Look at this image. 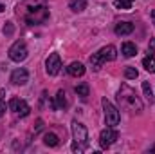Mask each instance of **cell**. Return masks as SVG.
I'll return each mask as SVG.
<instances>
[{"mask_svg": "<svg viewBox=\"0 0 155 154\" xmlns=\"http://www.w3.org/2000/svg\"><path fill=\"white\" fill-rule=\"evenodd\" d=\"M60 69H61V58H60V54L58 53H51L47 56V60H45V73L49 76H56L60 73Z\"/></svg>", "mask_w": 155, "mask_h": 154, "instance_id": "obj_6", "label": "cell"}, {"mask_svg": "<svg viewBox=\"0 0 155 154\" xmlns=\"http://www.w3.org/2000/svg\"><path fill=\"white\" fill-rule=\"evenodd\" d=\"M9 58L13 60V62H16V64H20V62H24L27 56H29V49H27V45H25V42L24 40H16L11 47H9Z\"/></svg>", "mask_w": 155, "mask_h": 154, "instance_id": "obj_4", "label": "cell"}, {"mask_svg": "<svg viewBox=\"0 0 155 154\" xmlns=\"http://www.w3.org/2000/svg\"><path fill=\"white\" fill-rule=\"evenodd\" d=\"M72 138H74V143H72V151L74 152H85L88 149V131L83 123L79 121H72Z\"/></svg>", "mask_w": 155, "mask_h": 154, "instance_id": "obj_3", "label": "cell"}, {"mask_svg": "<svg viewBox=\"0 0 155 154\" xmlns=\"http://www.w3.org/2000/svg\"><path fill=\"white\" fill-rule=\"evenodd\" d=\"M74 91H76L78 96H81V98H87V96H88V85H87V83H79V85H76Z\"/></svg>", "mask_w": 155, "mask_h": 154, "instance_id": "obj_21", "label": "cell"}, {"mask_svg": "<svg viewBox=\"0 0 155 154\" xmlns=\"http://www.w3.org/2000/svg\"><path fill=\"white\" fill-rule=\"evenodd\" d=\"M103 64H105V60H103V56H101L99 53H94V54L90 56V67H92L94 71H99V69L103 67Z\"/></svg>", "mask_w": 155, "mask_h": 154, "instance_id": "obj_15", "label": "cell"}, {"mask_svg": "<svg viewBox=\"0 0 155 154\" xmlns=\"http://www.w3.org/2000/svg\"><path fill=\"white\" fill-rule=\"evenodd\" d=\"M67 105H69V102L65 98V93L58 91V94H56V109H65Z\"/></svg>", "mask_w": 155, "mask_h": 154, "instance_id": "obj_18", "label": "cell"}, {"mask_svg": "<svg viewBox=\"0 0 155 154\" xmlns=\"http://www.w3.org/2000/svg\"><path fill=\"white\" fill-rule=\"evenodd\" d=\"M7 107H9V111H13L16 116H22V118L27 116L29 114V111H31V107L27 105V102L22 100V98H11Z\"/></svg>", "mask_w": 155, "mask_h": 154, "instance_id": "obj_8", "label": "cell"}, {"mask_svg": "<svg viewBox=\"0 0 155 154\" xmlns=\"http://www.w3.org/2000/svg\"><path fill=\"white\" fill-rule=\"evenodd\" d=\"M143 67L148 71V73H155V54L150 53L148 56L143 58Z\"/></svg>", "mask_w": 155, "mask_h": 154, "instance_id": "obj_14", "label": "cell"}, {"mask_svg": "<svg viewBox=\"0 0 155 154\" xmlns=\"http://www.w3.org/2000/svg\"><path fill=\"white\" fill-rule=\"evenodd\" d=\"M137 76H139V71L135 67H126L124 69V78L126 80H135Z\"/></svg>", "mask_w": 155, "mask_h": 154, "instance_id": "obj_22", "label": "cell"}, {"mask_svg": "<svg viewBox=\"0 0 155 154\" xmlns=\"http://www.w3.org/2000/svg\"><path fill=\"white\" fill-rule=\"evenodd\" d=\"M150 51H155V38L150 40Z\"/></svg>", "mask_w": 155, "mask_h": 154, "instance_id": "obj_25", "label": "cell"}, {"mask_svg": "<svg viewBox=\"0 0 155 154\" xmlns=\"http://www.w3.org/2000/svg\"><path fill=\"white\" fill-rule=\"evenodd\" d=\"M134 33V24L132 22H119L116 26V35L117 37H126Z\"/></svg>", "mask_w": 155, "mask_h": 154, "instance_id": "obj_11", "label": "cell"}, {"mask_svg": "<svg viewBox=\"0 0 155 154\" xmlns=\"http://www.w3.org/2000/svg\"><path fill=\"white\" fill-rule=\"evenodd\" d=\"M27 82H29V73H27V69L18 67V69H15V71L11 73V83H15V85H25Z\"/></svg>", "mask_w": 155, "mask_h": 154, "instance_id": "obj_9", "label": "cell"}, {"mask_svg": "<svg viewBox=\"0 0 155 154\" xmlns=\"http://www.w3.org/2000/svg\"><path fill=\"white\" fill-rule=\"evenodd\" d=\"M4 114H5V103H4L2 98H0V118H2Z\"/></svg>", "mask_w": 155, "mask_h": 154, "instance_id": "obj_24", "label": "cell"}, {"mask_svg": "<svg viewBox=\"0 0 155 154\" xmlns=\"http://www.w3.org/2000/svg\"><path fill=\"white\" fill-rule=\"evenodd\" d=\"M101 105H103V111H105V121H107V125H108V127H116V125H119V120H121L119 111H117L107 98L101 100Z\"/></svg>", "mask_w": 155, "mask_h": 154, "instance_id": "obj_5", "label": "cell"}, {"mask_svg": "<svg viewBox=\"0 0 155 154\" xmlns=\"http://www.w3.org/2000/svg\"><path fill=\"white\" fill-rule=\"evenodd\" d=\"M121 53H123V56L132 58V56H135V54H137V45H135V44H132V42H124V44L121 45Z\"/></svg>", "mask_w": 155, "mask_h": 154, "instance_id": "obj_13", "label": "cell"}, {"mask_svg": "<svg viewBox=\"0 0 155 154\" xmlns=\"http://www.w3.org/2000/svg\"><path fill=\"white\" fill-rule=\"evenodd\" d=\"M143 93H144L146 100L152 103V102H153V93H152V85H150V82H143Z\"/></svg>", "mask_w": 155, "mask_h": 154, "instance_id": "obj_19", "label": "cell"}, {"mask_svg": "<svg viewBox=\"0 0 155 154\" xmlns=\"http://www.w3.org/2000/svg\"><path fill=\"white\" fill-rule=\"evenodd\" d=\"M43 143H45L47 147H56V145L60 143V138H58L54 132H47V134L43 136Z\"/></svg>", "mask_w": 155, "mask_h": 154, "instance_id": "obj_16", "label": "cell"}, {"mask_svg": "<svg viewBox=\"0 0 155 154\" xmlns=\"http://www.w3.org/2000/svg\"><path fill=\"white\" fill-rule=\"evenodd\" d=\"M134 2H135V0H116V7L117 9H124V11H128V9H132Z\"/></svg>", "mask_w": 155, "mask_h": 154, "instance_id": "obj_20", "label": "cell"}, {"mask_svg": "<svg viewBox=\"0 0 155 154\" xmlns=\"http://www.w3.org/2000/svg\"><path fill=\"white\" fill-rule=\"evenodd\" d=\"M152 22H153V26H155V9L152 11Z\"/></svg>", "mask_w": 155, "mask_h": 154, "instance_id": "obj_26", "label": "cell"}, {"mask_svg": "<svg viewBox=\"0 0 155 154\" xmlns=\"http://www.w3.org/2000/svg\"><path fill=\"white\" fill-rule=\"evenodd\" d=\"M99 54L103 56L105 62H114L117 58V49L114 45H105L103 49H99Z\"/></svg>", "mask_w": 155, "mask_h": 154, "instance_id": "obj_10", "label": "cell"}, {"mask_svg": "<svg viewBox=\"0 0 155 154\" xmlns=\"http://www.w3.org/2000/svg\"><path fill=\"white\" fill-rule=\"evenodd\" d=\"M18 15L24 16V20L29 24V26H36V24H45L49 20V9L38 4V2H27L24 5H18Z\"/></svg>", "mask_w": 155, "mask_h": 154, "instance_id": "obj_1", "label": "cell"}, {"mask_svg": "<svg viewBox=\"0 0 155 154\" xmlns=\"http://www.w3.org/2000/svg\"><path fill=\"white\" fill-rule=\"evenodd\" d=\"M67 73L71 75V76H83L85 75V65L81 64V62H72L69 67H67Z\"/></svg>", "mask_w": 155, "mask_h": 154, "instance_id": "obj_12", "label": "cell"}, {"mask_svg": "<svg viewBox=\"0 0 155 154\" xmlns=\"http://www.w3.org/2000/svg\"><path fill=\"white\" fill-rule=\"evenodd\" d=\"M117 138H119V132L114 127H107L105 131H101V134H99V145H101V149H108L110 145H114L117 142Z\"/></svg>", "mask_w": 155, "mask_h": 154, "instance_id": "obj_7", "label": "cell"}, {"mask_svg": "<svg viewBox=\"0 0 155 154\" xmlns=\"http://www.w3.org/2000/svg\"><path fill=\"white\" fill-rule=\"evenodd\" d=\"M13 31H15L13 22H5V26H4V35H5V37H11V35H13Z\"/></svg>", "mask_w": 155, "mask_h": 154, "instance_id": "obj_23", "label": "cell"}, {"mask_svg": "<svg viewBox=\"0 0 155 154\" xmlns=\"http://www.w3.org/2000/svg\"><path fill=\"white\" fill-rule=\"evenodd\" d=\"M117 103L121 109H126L130 113H141L144 109L143 100L137 96L135 89H132L128 83H123L117 91Z\"/></svg>", "mask_w": 155, "mask_h": 154, "instance_id": "obj_2", "label": "cell"}, {"mask_svg": "<svg viewBox=\"0 0 155 154\" xmlns=\"http://www.w3.org/2000/svg\"><path fill=\"white\" fill-rule=\"evenodd\" d=\"M69 7H71V11H74V13H81V11L87 7V0H71V2H69Z\"/></svg>", "mask_w": 155, "mask_h": 154, "instance_id": "obj_17", "label": "cell"}]
</instances>
